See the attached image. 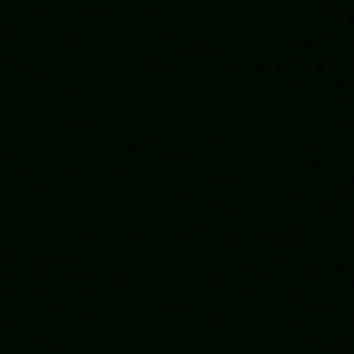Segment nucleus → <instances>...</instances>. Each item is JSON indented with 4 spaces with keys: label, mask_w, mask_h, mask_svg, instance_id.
Returning <instances> with one entry per match:
<instances>
[]
</instances>
